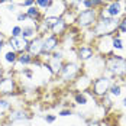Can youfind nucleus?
<instances>
[{
	"label": "nucleus",
	"instance_id": "412c9836",
	"mask_svg": "<svg viewBox=\"0 0 126 126\" xmlns=\"http://www.w3.org/2000/svg\"><path fill=\"white\" fill-rule=\"evenodd\" d=\"M36 35H38V32H36V23H31V25L22 26V35H20L22 38L31 41V39L35 38Z\"/></svg>",
	"mask_w": 126,
	"mask_h": 126
},
{
	"label": "nucleus",
	"instance_id": "39448f33",
	"mask_svg": "<svg viewBox=\"0 0 126 126\" xmlns=\"http://www.w3.org/2000/svg\"><path fill=\"white\" fill-rule=\"evenodd\" d=\"M126 0H107L106 4L99 9V12L110 16V17H119L122 19L123 16H126Z\"/></svg>",
	"mask_w": 126,
	"mask_h": 126
},
{
	"label": "nucleus",
	"instance_id": "bb28decb",
	"mask_svg": "<svg viewBox=\"0 0 126 126\" xmlns=\"http://www.w3.org/2000/svg\"><path fill=\"white\" fill-rule=\"evenodd\" d=\"M12 107V103L9 99H6V97H0V117L3 116V113L6 112V110H9Z\"/></svg>",
	"mask_w": 126,
	"mask_h": 126
},
{
	"label": "nucleus",
	"instance_id": "6e6552de",
	"mask_svg": "<svg viewBox=\"0 0 126 126\" xmlns=\"http://www.w3.org/2000/svg\"><path fill=\"white\" fill-rule=\"evenodd\" d=\"M81 70H83V65H81L80 61H67L63 65V70L60 73V78L65 83L74 81L77 76L81 73Z\"/></svg>",
	"mask_w": 126,
	"mask_h": 126
},
{
	"label": "nucleus",
	"instance_id": "423d86ee",
	"mask_svg": "<svg viewBox=\"0 0 126 126\" xmlns=\"http://www.w3.org/2000/svg\"><path fill=\"white\" fill-rule=\"evenodd\" d=\"M113 35L112 33H107V35H100V36H96V39L93 41V48L97 52V55L101 57H109L113 54Z\"/></svg>",
	"mask_w": 126,
	"mask_h": 126
},
{
	"label": "nucleus",
	"instance_id": "1a4fd4ad",
	"mask_svg": "<svg viewBox=\"0 0 126 126\" xmlns=\"http://www.w3.org/2000/svg\"><path fill=\"white\" fill-rule=\"evenodd\" d=\"M60 45H61V38H58V36H55V35H52V33L45 35L44 39H42V52H41V58H42V60L47 58V61H48V60L51 58V54H52L54 51L58 49Z\"/></svg>",
	"mask_w": 126,
	"mask_h": 126
},
{
	"label": "nucleus",
	"instance_id": "c9c22d12",
	"mask_svg": "<svg viewBox=\"0 0 126 126\" xmlns=\"http://www.w3.org/2000/svg\"><path fill=\"white\" fill-rule=\"evenodd\" d=\"M16 19H17V22H26V20H28V16H26V13L20 12V13H17Z\"/></svg>",
	"mask_w": 126,
	"mask_h": 126
},
{
	"label": "nucleus",
	"instance_id": "58836bf2",
	"mask_svg": "<svg viewBox=\"0 0 126 126\" xmlns=\"http://www.w3.org/2000/svg\"><path fill=\"white\" fill-rule=\"evenodd\" d=\"M4 45H6V39H0V65H1V51Z\"/></svg>",
	"mask_w": 126,
	"mask_h": 126
},
{
	"label": "nucleus",
	"instance_id": "0eeeda50",
	"mask_svg": "<svg viewBox=\"0 0 126 126\" xmlns=\"http://www.w3.org/2000/svg\"><path fill=\"white\" fill-rule=\"evenodd\" d=\"M112 83H113V78L109 77L107 74H103V76L94 78L93 83H91V87H90L91 88V94L99 97V99L103 97V96H106L109 93V88H110Z\"/></svg>",
	"mask_w": 126,
	"mask_h": 126
},
{
	"label": "nucleus",
	"instance_id": "aec40b11",
	"mask_svg": "<svg viewBox=\"0 0 126 126\" xmlns=\"http://www.w3.org/2000/svg\"><path fill=\"white\" fill-rule=\"evenodd\" d=\"M17 52L13 49H7L4 54H3V57H1V63L4 64L6 67H13L15 64H16V61H17Z\"/></svg>",
	"mask_w": 126,
	"mask_h": 126
},
{
	"label": "nucleus",
	"instance_id": "20e7f679",
	"mask_svg": "<svg viewBox=\"0 0 126 126\" xmlns=\"http://www.w3.org/2000/svg\"><path fill=\"white\" fill-rule=\"evenodd\" d=\"M99 17V10L97 9H83L77 12L76 23L74 25L81 31V29H90L96 25Z\"/></svg>",
	"mask_w": 126,
	"mask_h": 126
},
{
	"label": "nucleus",
	"instance_id": "ea45409f",
	"mask_svg": "<svg viewBox=\"0 0 126 126\" xmlns=\"http://www.w3.org/2000/svg\"><path fill=\"white\" fill-rule=\"evenodd\" d=\"M88 126H101V122H99V120H90Z\"/></svg>",
	"mask_w": 126,
	"mask_h": 126
},
{
	"label": "nucleus",
	"instance_id": "2f4dec72",
	"mask_svg": "<svg viewBox=\"0 0 126 126\" xmlns=\"http://www.w3.org/2000/svg\"><path fill=\"white\" fill-rule=\"evenodd\" d=\"M22 35V26L20 25H16L12 28L10 31V36H20Z\"/></svg>",
	"mask_w": 126,
	"mask_h": 126
},
{
	"label": "nucleus",
	"instance_id": "7ed1b4c3",
	"mask_svg": "<svg viewBox=\"0 0 126 126\" xmlns=\"http://www.w3.org/2000/svg\"><path fill=\"white\" fill-rule=\"evenodd\" d=\"M104 71H106V57H101L97 54L91 60H88L84 65V74H87L93 80L103 76Z\"/></svg>",
	"mask_w": 126,
	"mask_h": 126
},
{
	"label": "nucleus",
	"instance_id": "393cba45",
	"mask_svg": "<svg viewBox=\"0 0 126 126\" xmlns=\"http://www.w3.org/2000/svg\"><path fill=\"white\" fill-rule=\"evenodd\" d=\"M112 45H113V51H123V41L120 38V33L116 31L113 33V42H112Z\"/></svg>",
	"mask_w": 126,
	"mask_h": 126
},
{
	"label": "nucleus",
	"instance_id": "f257e3e1",
	"mask_svg": "<svg viewBox=\"0 0 126 126\" xmlns=\"http://www.w3.org/2000/svg\"><path fill=\"white\" fill-rule=\"evenodd\" d=\"M120 23V19L119 17H110V16H106L103 13L99 12V17H97V22L96 25L91 28V31L94 32L96 36H100V35H107V33H112L117 31V26Z\"/></svg>",
	"mask_w": 126,
	"mask_h": 126
},
{
	"label": "nucleus",
	"instance_id": "9b49d317",
	"mask_svg": "<svg viewBox=\"0 0 126 126\" xmlns=\"http://www.w3.org/2000/svg\"><path fill=\"white\" fill-rule=\"evenodd\" d=\"M6 45L10 48V49L16 51L17 54L20 52H25L28 51V45H29V41L22 36H9L6 39Z\"/></svg>",
	"mask_w": 126,
	"mask_h": 126
},
{
	"label": "nucleus",
	"instance_id": "b1692460",
	"mask_svg": "<svg viewBox=\"0 0 126 126\" xmlns=\"http://www.w3.org/2000/svg\"><path fill=\"white\" fill-rule=\"evenodd\" d=\"M107 94H109L110 97H120V94H122V84L113 81V83L110 84V88H109V93H107Z\"/></svg>",
	"mask_w": 126,
	"mask_h": 126
},
{
	"label": "nucleus",
	"instance_id": "9d476101",
	"mask_svg": "<svg viewBox=\"0 0 126 126\" xmlns=\"http://www.w3.org/2000/svg\"><path fill=\"white\" fill-rule=\"evenodd\" d=\"M68 9L65 0H52L51 6L47 12H44V16H51V17H63L65 10Z\"/></svg>",
	"mask_w": 126,
	"mask_h": 126
},
{
	"label": "nucleus",
	"instance_id": "c756f323",
	"mask_svg": "<svg viewBox=\"0 0 126 126\" xmlns=\"http://www.w3.org/2000/svg\"><path fill=\"white\" fill-rule=\"evenodd\" d=\"M117 32L122 35V33H125L126 35V16H123L122 19H120V23L117 26Z\"/></svg>",
	"mask_w": 126,
	"mask_h": 126
},
{
	"label": "nucleus",
	"instance_id": "37998d69",
	"mask_svg": "<svg viewBox=\"0 0 126 126\" xmlns=\"http://www.w3.org/2000/svg\"><path fill=\"white\" fill-rule=\"evenodd\" d=\"M0 80H1V78H0Z\"/></svg>",
	"mask_w": 126,
	"mask_h": 126
},
{
	"label": "nucleus",
	"instance_id": "a211bd4d",
	"mask_svg": "<svg viewBox=\"0 0 126 126\" xmlns=\"http://www.w3.org/2000/svg\"><path fill=\"white\" fill-rule=\"evenodd\" d=\"M107 0H77V3L74 4L76 6H83L84 9H101L104 4H106Z\"/></svg>",
	"mask_w": 126,
	"mask_h": 126
},
{
	"label": "nucleus",
	"instance_id": "6ab92c4d",
	"mask_svg": "<svg viewBox=\"0 0 126 126\" xmlns=\"http://www.w3.org/2000/svg\"><path fill=\"white\" fill-rule=\"evenodd\" d=\"M25 13H26V16H28V19L32 20L33 23H39V22H42V19H44V13L41 12L36 6L28 7L25 10Z\"/></svg>",
	"mask_w": 126,
	"mask_h": 126
},
{
	"label": "nucleus",
	"instance_id": "5701e85b",
	"mask_svg": "<svg viewBox=\"0 0 126 126\" xmlns=\"http://www.w3.org/2000/svg\"><path fill=\"white\" fill-rule=\"evenodd\" d=\"M32 61H33V57H32L28 51H25V52H20V54L17 55L16 64H19V65H22V67H28V65L32 64ZM16 64H15V65H16Z\"/></svg>",
	"mask_w": 126,
	"mask_h": 126
},
{
	"label": "nucleus",
	"instance_id": "f704fd0d",
	"mask_svg": "<svg viewBox=\"0 0 126 126\" xmlns=\"http://www.w3.org/2000/svg\"><path fill=\"white\" fill-rule=\"evenodd\" d=\"M73 114V110L71 109H63L58 112V116H63V117H67V116H71Z\"/></svg>",
	"mask_w": 126,
	"mask_h": 126
},
{
	"label": "nucleus",
	"instance_id": "ddd939ff",
	"mask_svg": "<svg viewBox=\"0 0 126 126\" xmlns=\"http://www.w3.org/2000/svg\"><path fill=\"white\" fill-rule=\"evenodd\" d=\"M91 83H93V80L87 74L83 73V74H78L77 78L74 80V88L77 91H86L91 87Z\"/></svg>",
	"mask_w": 126,
	"mask_h": 126
},
{
	"label": "nucleus",
	"instance_id": "c85d7f7f",
	"mask_svg": "<svg viewBox=\"0 0 126 126\" xmlns=\"http://www.w3.org/2000/svg\"><path fill=\"white\" fill-rule=\"evenodd\" d=\"M100 100L103 101L101 104H103L104 110H106V109H110V107H113V100H112V97H110L109 94H106V96H103V97H100Z\"/></svg>",
	"mask_w": 126,
	"mask_h": 126
},
{
	"label": "nucleus",
	"instance_id": "7c9ffc66",
	"mask_svg": "<svg viewBox=\"0 0 126 126\" xmlns=\"http://www.w3.org/2000/svg\"><path fill=\"white\" fill-rule=\"evenodd\" d=\"M51 60H64V49H57L51 54Z\"/></svg>",
	"mask_w": 126,
	"mask_h": 126
},
{
	"label": "nucleus",
	"instance_id": "f8f14e48",
	"mask_svg": "<svg viewBox=\"0 0 126 126\" xmlns=\"http://www.w3.org/2000/svg\"><path fill=\"white\" fill-rule=\"evenodd\" d=\"M94 55H96V51H94V48L90 44H87V45H80L77 48V60L80 63H87L88 60H91Z\"/></svg>",
	"mask_w": 126,
	"mask_h": 126
},
{
	"label": "nucleus",
	"instance_id": "473e14b6",
	"mask_svg": "<svg viewBox=\"0 0 126 126\" xmlns=\"http://www.w3.org/2000/svg\"><path fill=\"white\" fill-rule=\"evenodd\" d=\"M17 6L19 7H31V6H35V0H22V1H19L17 3Z\"/></svg>",
	"mask_w": 126,
	"mask_h": 126
},
{
	"label": "nucleus",
	"instance_id": "e433bc0d",
	"mask_svg": "<svg viewBox=\"0 0 126 126\" xmlns=\"http://www.w3.org/2000/svg\"><path fill=\"white\" fill-rule=\"evenodd\" d=\"M7 3H9V6H7V10H9V12H16V7H17V4H16V3H13L12 0H9Z\"/></svg>",
	"mask_w": 126,
	"mask_h": 126
},
{
	"label": "nucleus",
	"instance_id": "72a5a7b5",
	"mask_svg": "<svg viewBox=\"0 0 126 126\" xmlns=\"http://www.w3.org/2000/svg\"><path fill=\"white\" fill-rule=\"evenodd\" d=\"M44 120H45L47 123H54V122L57 120V114H45V116H44Z\"/></svg>",
	"mask_w": 126,
	"mask_h": 126
},
{
	"label": "nucleus",
	"instance_id": "4c0bfd02",
	"mask_svg": "<svg viewBox=\"0 0 126 126\" xmlns=\"http://www.w3.org/2000/svg\"><path fill=\"white\" fill-rule=\"evenodd\" d=\"M22 74L26 77V78H32V76H33V73L31 71V70H28V68H23V71H22Z\"/></svg>",
	"mask_w": 126,
	"mask_h": 126
},
{
	"label": "nucleus",
	"instance_id": "a19ab883",
	"mask_svg": "<svg viewBox=\"0 0 126 126\" xmlns=\"http://www.w3.org/2000/svg\"><path fill=\"white\" fill-rule=\"evenodd\" d=\"M122 106H123V109H126V97L122 100Z\"/></svg>",
	"mask_w": 126,
	"mask_h": 126
},
{
	"label": "nucleus",
	"instance_id": "f03ea898",
	"mask_svg": "<svg viewBox=\"0 0 126 126\" xmlns=\"http://www.w3.org/2000/svg\"><path fill=\"white\" fill-rule=\"evenodd\" d=\"M104 74L109 77H119L125 78L126 77V58L122 55H109L106 57V71Z\"/></svg>",
	"mask_w": 126,
	"mask_h": 126
},
{
	"label": "nucleus",
	"instance_id": "2eb2a0df",
	"mask_svg": "<svg viewBox=\"0 0 126 126\" xmlns=\"http://www.w3.org/2000/svg\"><path fill=\"white\" fill-rule=\"evenodd\" d=\"M16 91V84L13 78H1L0 80V94L12 96Z\"/></svg>",
	"mask_w": 126,
	"mask_h": 126
},
{
	"label": "nucleus",
	"instance_id": "4468645a",
	"mask_svg": "<svg viewBox=\"0 0 126 126\" xmlns=\"http://www.w3.org/2000/svg\"><path fill=\"white\" fill-rule=\"evenodd\" d=\"M42 39H44V36L36 35L33 39L29 41L28 52H29L32 57H41V52H42Z\"/></svg>",
	"mask_w": 126,
	"mask_h": 126
},
{
	"label": "nucleus",
	"instance_id": "79ce46f5",
	"mask_svg": "<svg viewBox=\"0 0 126 126\" xmlns=\"http://www.w3.org/2000/svg\"><path fill=\"white\" fill-rule=\"evenodd\" d=\"M0 26H1V20H0Z\"/></svg>",
	"mask_w": 126,
	"mask_h": 126
},
{
	"label": "nucleus",
	"instance_id": "cd10ccee",
	"mask_svg": "<svg viewBox=\"0 0 126 126\" xmlns=\"http://www.w3.org/2000/svg\"><path fill=\"white\" fill-rule=\"evenodd\" d=\"M51 3H52V0H35V6H36L42 13L48 10V7L51 6Z\"/></svg>",
	"mask_w": 126,
	"mask_h": 126
},
{
	"label": "nucleus",
	"instance_id": "dca6fc26",
	"mask_svg": "<svg viewBox=\"0 0 126 126\" xmlns=\"http://www.w3.org/2000/svg\"><path fill=\"white\" fill-rule=\"evenodd\" d=\"M29 117H31L29 112H26L25 109H22V107H19V109H12L10 113H9V116H7V119H9L10 122H23V120H28Z\"/></svg>",
	"mask_w": 126,
	"mask_h": 126
},
{
	"label": "nucleus",
	"instance_id": "f3484780",
	"mask_svg": "<svg viewBox=\"0 0 126 126\" xmlns=\"http://www.w3.org/2000/svg\"><path fill=\"white\" fill-rule=\"evenodd\" d=\"M68 28H70V25L64 20L63 17H60V19H58V22L51 28V33H52V35H55V36H58V38H63L64 35L68 32Z\"/></svg>",
	"mask_w": 126,
	"mask_h": 126
},
{
	"label": "nucleus",
	"instance_id": "4be33fe9",
	"mask_svg": "<svg viewBox=\"0 0 126 126\" xmlns=\"http://www.w3.org/2000/svg\"><path fill=\"white\" fill-rule=\"evenodd\" d=\"M47 64L49 65L51 71H52V74L54 76H60V73H61V70H63V65H64V61L63 60H48Z\"/></svg>",
	"mask_w": 126,
	"mask_h": 126
},
{
	"label": "nucleus",
	"instance_id": "a878e982",
	"mask_svg": "<svg viewBox=\"0 0 126 126\" xmlns=\"http://www.w3.org/2000/svg\"><path fill=\"white\" fill-rule=\"evenodd\" d=\"M74 103L77 106H86L88 103L87 100V93H83V91H77L74 94Z\"/></svg>",
	"mask_w": 126,
	"mask_h": 126
}]
</instances>
